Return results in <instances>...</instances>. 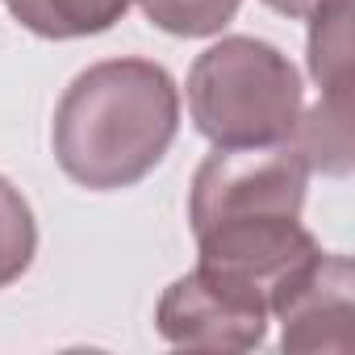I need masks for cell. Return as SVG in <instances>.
<instances>
[{
	"label": "cell",
	"mask_w": 355,
	"mask_h": 355,
	"mask_svg": "<svg viewBox=\"0 0 355 355\" xmlns=\"http://www.w3.org/2000/svg\"><path fill=\"white\" fill-rule=\"evenodd\" d=\"M180 134V88L150 59H105L80 71L51 121V146L71 184L88 193L134 189Z\"/></svg>",
	"instance_id": "obj_1"
},
{
	"label": "cell",
	"mask_w": 355,
	"mask_h": 355,
	"mask_svg": "<svg viewBox=\"0 0 355 355\" xmlns=\"http://www.w3.org/2000/svg\"><path fill=\"white\" fill-rule=\"evenodd\" d=\"M288 142L305 159L309 171L347 175L355 159L351 155V96H322L309 113L301 109Z\"/></svg>",
	"instance_id": "obj_8"
},
{
	"label": "cell",
	"mask_w": 355,
	"mask_h": 355,
	"mask_svg": "<svg viewBox=\"0 0 355 355\" xmlns=\"http://www.w3.org/2000/svg\"><path fill=\"white\" fill-rule=\"evenodd\" d=\"M189 117L214 146H276L293 138L305 84L293 59L251 34L218 38L189 67Z\"/></svg>",
	"instance_id": "obj_2"
},
{
	"label": "cell",
	"mask_w": 355,
	"mask_h": 355,
	"mask_svg": "<svg viewBox=\"0 0 355 355\" xmlns=\"http://www.w3.org/2000/svg\"><path fill=\"white\" fill-rule=\"evenodd\" d=\"M309 167L293 142L276 146H214L189 184L193 234L243 218H301Z\"/></svg>",
	"instance_id": "obj_3"
},
{
	"label": "cell",
	"mask_w": 355,
	"mask_h": 355,
	"mask_svg": "<svg viewBox=\"0 0 355 355\" xmlns=\"http://www.w3.org/2000/svg\"><path fill=\"white\" fill-rule=\"evenodd\" d=\"M268 297L255 284L205 263L175 276L155 305L159 338L189 351H255L268 338Z\"/></svg>",
	"instance_id": "obj_4"
},
{
	"label": "cell",
	"mask_w": 355,
	"mask_h": 355,
	"mask_svg": "<svg viewBox=\"0 0 355 355\" xmlns=\"http://www.w3.org/2000/svg\"><path fill=\"white\" fill-rule=\"evenodd\" d=\"M38 255V218L26 193L0 175V288L17 284Z\"/></svg>",
	"instance_id": "obj_10"
},
{
	"label": "cell",
	"mask_w": 355,
	"mask_h": 355,
	"mask_svg": "<svg viewBox=\"0 0 355 355\" xmlns=\"http://www.w3.org/2000/svg\"><path fill=\"white\" fill-rule=\"evenodd\" d=\"M268 313L280 322L284 351L355 347V268L343 251H313L272 293Z\"/></svg>",
	"instance_id": "obj_5"
},
{
	"label": "cell",
	"mask_w": 355,
	"mask_h": 355,
	"mask_svg": "<svg viewBox=\"0 0 355 355\" xmlns=\"http://www.w3.org/2000/svg\"><path fill=\"white\" fill-rule=\"evenodd\" d=\"M263 5L272 9V13H280V17H293V21H305L322 0H263Z\"/></svg>",
	"instance_id": "obj_12"
},
{
	"label": "cell",
	"mask_w": 355,
	"mask_h": 355,
	"mask_svg": "<svg viewBox=\"0 0 355 355\" xmlns=\"http://www.w3.org/2000/svg\"><path fill=\"white\" fill-rule=\"evenodd\" d=\"M351 5L355 0H322L309 21V76L322 96H351Z\"/></svg>",
	"instance_id": "obj_9"
},
{
	"label": "cell",
	"mask_w": 355,
	"mask_h": 355,
	"mask_svg": "<svg viewBox=\"0 0 355 355\" xmlns=\"http://www.w3.org/2000/svg\"><path fill=\"white\" fill-rule=\"evenodd\" d=\"M142 17L171 38H218L243 9V0H134Z\"/></svg>",
	"instance_id": "obj_11"
},
{
	"label": "cell",
	"mask_w": 355,
	"mask_h": 355,
	"mask_svg": "<svg viewBox=\"0 0 355 355\" xmlns=\"http://www.w3.org/2000/svg\"><path fill=\"white\" fill-rule=\"evenodd\" d=\"M313 251L318 239L301 226V218H243L197 234V263L239 276L255 284L263 297Z\"/></svg>",
	"instance_id": "obj_6"
},
{
	"label": "cell",
	"mask_w": 355,
	"mask_h": 355,
	"mask_svg": "<svg viewBox=\"0 0 355 355\" xmlns=\"http://www.w3.org/2000/svg\"><path fill=\"white\" fill-rule=\"evenodd\" d=\"M134 0H5L13 21H21L30 34L51 38V42H71V38H96L113 30Z\"/></svg>",
	"instance_id": "obj_7"
}]
</instances>
